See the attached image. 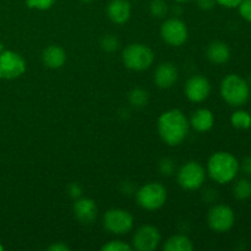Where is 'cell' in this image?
<instances>
[{
  "label": "cell",
  "mask_w": 251,
  "mask_h": 251,
  "mask_svg": "<svg viewBox=\"0 0 251 251\" xmlns=\"http://www.w3.org/2000/svg\"><path fill=\"white\" fill-rule=\"evenodd\" d=\"M159 137L168 146L183 144L190 131V123L180 109H169L162 113L157 120Z\"/></svg>",
  "instance_id": "6da1fadb"
},
{
  "label": "cell",
  "mask_w": 251,
  "mask_h": 251,
  "mask_svg": "<svg viewBox=\"0 0 251 251\" xmlns=\"http://www.w3.org/2000/svg\"><path fill=\"white\" fill-rule=\"evenodd\" d=\"M239 171V161L234 154L227 151H218L213 153L208 158L206 169L208 176L221 185L232 183L237 178Z\"/></svg>",
  "instance_id": "7a4b0ae2"
},
{
  "label": "cell",
  "mask_w": 251,
  "mask_h": 251,
  "mask_svg": "<svg viewBox=\"0 0 251 251\" xmlns=\"http://www.w3.org/2000/svg\"><path fill=\"white\" fill-rule=\"evenodd\" d=\"M221 97L230 107H243L250 100V85L238 74H229L220 86Z\"/></svg>",
  "instance_id": "3957f363"
},
{
  "label": "cell",
  "mask_w": 251,
  "mask_h": 251,
  "mask_svg": "<svg viewBox=\"0 0 251 251\" xmlns=\"http://www.w3.org/2000/svg\"><path fill=\"white\" fill-rule=\"evenodd\" d=\"M122 61L129 70L145 71L153 64L154 53L146 44L131 43L123 50Z\"/></svg>",
  "instance_id": "277c9868"
},
{
  "label": "cell",
  "mask_w": 251,
  "mask_h": 251,
  "mask_svg": "<svg viewBox=\"0 0 251 251\" xmlns=\"http://www.w3.org/2000/svg\"><path fill=\"white\" fill-rule=\"evenodd\" d=\"M168 193L163 184L150 181L136 191V202L142 210L157 211L164 206Z\"/></svg>",
  "instance_id": "5b68a950"
},
{
  "label": "cell",
  "mask_w": 251,
  "mask_h": 251,
  "mask_svg": "<svg viewBox=\"0 0 251 251\" xmlns=\"http://www.w3.org/2000/svg\"><path fill=\"white\" fill-rule=\"evenodd\" d=\"M206 174L207 172L202 164L196 161H189L176 172V181L184 190H198L205 183Z\"/></svg>",
  "instance_id": "8992f818"
},
{
  "label": "cell",
  "mask_w": 251,
  "mask_h": 251,
  "mask_svg": "<svg viewBox=\"0 0 251 251\" xmlns=\"http://www.w3.org/2000/svg\"><path fill=\"white\" fill-rule=\"evenodd\" d=\"M103 227L115 235H124L134 227V217L124 208H110L103 216Z\"/></svg>",
  "instance_id": "52a82bcc"
},
{
  "label": "cell",
  "mask_w": 251,
  "mask_h": 251,
  "mask_svg": "<svg viewBox=\"0 0 251 251\" xmlns=\"http://www.w3.org/2000/svg\"><path fill=\"white\" fill-rule=\"evenodd\" d=\"M159 33H161V38L172 47L184 46L189 38L188 26L183 20L176 16L164 20Z\"/></svg>",
  "instance_id": "ba28073f"
},
{
  "label": "cell",
  "mask_w": 251,
  "mask_h": 251,
  "mask_svg": "<svg viewBox=\"0 0 251 251\" xmlns=\"http://www.w3.org/2000/svg\"><path fill=\"white\" fill-rule=\"evenodd\" d=\"M235 223V213L228 205L217 203L208 210L207 225L216 233H227Z\"/></svg>",
  "instance_id": "9c48e42d"
},
{
  "label": "cell",
  "mask_w": 251,
  "mask_h": 251,
  "mask_svg": "<svg viewBox=\"0 0 251 251\" xmlns=\"http://www.w3.org/2000/svg\"><path fill=\"white\" fill-rule=\"evenodd\" d=\"M27 64L24 56L14 50H2L0 53V78L15 80L26 73Z\"/></svg>",
  "instance_id": "30bf717a"
},
{
  "label": "cell",
  "mask_w": 251,
  "mask_h": 251,
  "mask_svg": "<svg viewBox=\"0 0 251 251\" xmlns=\"http://www.w3.org/2000/svg\"><path fill=\"white\" fill-rule=\"evenodd\" d=\"M162 235L157 227L151 225L137 228L132 235V249L137 251H153L158 248Z\"/></svg>",
  "instance_id": "8fae6325"
},
{
  "label": "cell",
  "mask_w": 251,
  "mask_h": 251,
  "mask_svg": "<svg viewBox=\"0 0 251 251\" xmlns=\"http://www.w3.org/2000/svg\"><path fill=\"white\" fill-rule=\"evenodd\" d=\"M184 92H185L186 98L190 102L201 103L210 97L211 82L205 76H191V77L186 80Z\"/></svg>",
  "instance_id": "7c38bea8"
},
{
  "label": "cell",
  "mask_w": 251,
  "mask_h": 251,
  "mask_svg": "<svg viewBox=\"0 0 251 251\" xmlns=\"http://www.w3.org/2000/svg\"><path fill=\"white\" fill-rule=\"evenodd\" d=\"M73 211L76 220L83 226L92 225L98 216V207L96 201L93 199L82 198V196L76 199Z\"/></svg>",
  "instance_id": "4fadbf2b"
},
{
  "label": "cell",
  "mask_w": 251,
  "mask_h": 251,
  "mask_svg": "<svg viewBox=\"0 0 251 251\" xmlns=\"http://www.w3.org/2000/svg\"><path fill=\"white\" fill-rule=\"evenodd\" d=\"M179 78L178 68L173 63H162L156 68L153 81L156 86L162 90L173 87Z\"/></svg>",
  "instance_id": "5bb4252c"
},
{
  "label": "cell",
  "mask_w": 251,
  "mask_h": 251,
  "mask_svg": "<svg viewBox=\"0 0 251 251\" xmlns=\"http://www.w3.org/2000/svg\"><path fill=\"white\" fill-rule=\"evenodd\" d=\"M107 16L113 24H126L131 17V4L129 0H110L107 6Z\"/></svg>",
  "instance_id": "9a60e30c"
},
{
  "label": "cell",
  "mask_w": 251,
  "mask_h": 251,
  "mask_svg": "<svg viewBox=\"0 0 251 251\" xmlns=\"http://www.w3.org/2000/svg\"><path fill=\"white\" fill-rule=\"evenodd\" d=\"M66 60H68V55L63 47L56 46V44H50L47 48H44L43 53H42V61L44 65L49 69H60L65 65Z\"/></svg>",
  "instance_id": "2e32d148"
},
{
  "label": "cell",
  "mask_w": 251,
  "mask_h": 251,
  "mask_svg": "<svg viewBox=\"0 0 251 251\" xmlns=\"http://www.w3.org/2000/svg\"><path fill=\"white\" fill-rule=\"evenodd\" d=\"M189 123L195 131L207 132L215 125V115L207 108H199L191 114Z\"/></svg>",
  "instance_id": "e0dca14e"
},
{
  "label": "cell",
  "mask_w": 251,
  "mask_h": 251,
  "mask_svg": "<svg viewBox=\"0 0 251 251\" xmlns=\"http://www.w3.org/2000/svg\"><path fill=\"white\" fill-rule=\"evenodd\" d=\"M206 56L208 61L215 65H223L230 59V48L226 42L213 41L206 49Z\"/></svg>",
  "instance_id": "ac0fdd59"
},
{
  "label": "cell",
  "mask_w": 251,
  "mask_h": 251,
  "mask_svg": "<svg viewBox=\"0 0 251 251\" xmlns=\"http://www.w3.org/2000/svg\"><path fill=\"white\" fill-rule=\"evenodd\" d=\"M194 249V244L190 238L184 234L172 235L164 243V251H191Z\"/></svg>",
  "instance_id": "d6986e66"
},
{
  "label": "cell",
  "mask_w": 251,
  "mask_h": 251,
  "mask_svg": "<svg viewBox=\"0 0 251 251\" xmlns=\"http://www.w3.org/2000/svg\"><path fill=\"white\" fill-rule=\"evenodd\" d=\"M127 100L131 107L136 108V109H142L149 104L150 95L145 88L135 87L127 95Z\"/></svg>",
  "instance_id": "ffe728a7"
},
{
  "label": "cell",
  "mask_w": 251,
  "mask_h": 251,
  "mask_svg": "<svg viewBox=\"0 0 251 251\" xmlns=\"http://www.w3.org/2000/svg\"><path fill=\"white\" fill-rule=\"evenodd\" d=\"M230 124L238 130H248L251 127V114L244 109H238L230 117Z\"/></svg>",
  "instance_id": "44dd1931"
},
{
  "label": "cell",
  "mask_w": 251,
  "mask_h": 251,
  "mask_svg": "<svg viewBox=\"0 0 251 251\" xmlns=\"http://www.w3.org/2000/svg\"><path fill=\"white\" fill-rule=\"evenodd\" d=\"M233 195L237 200L245 201L251 198V181L249 179H239L233 185Z\"/></svg>",
  "instance_id": "7402d4cb"
},
{
  "label": "cell",
  "mask_w": 251,
  "mask_h": 251,
  "mask_svg": "<svg viewBox=\"0 0 251 251\" xmlns=\"http://www.w3.org/2000/svg\"><path fill=\"white\" fill-rule=\"evenodd\" d=\"M149 10L151 16L154 19H166L169 14V5L166 0H151Z\"/></svg>",
  "instance_id": "603a6c76"
},
{
  "label": "cell",
  "mask_w": 251,
  "mask_h": 251,
  "mask_svg": "<svg viewBox=\"0 0 251 251\" xmlns=\"http://www.w3.org/2000/svg\"><path fill=\"white\" fill-rule=\"evenodd\" d=\"M100 46L102 50L107 51V53H113V51L118 50L120 46V42L114 34H105L100 38Z\"/></svg>",
  "instance_id": "cb8c5ba5"
},
{
  "label": "cell",
  "mask_w": 251,
  "mask_h": 251,
  "mask_svg": "<svg viewBox=\"0 0 251 251\" xmlns=\"http://www.w3.org/2000/svg\"><path fill=\"white\" fill-rule=\"evenodd\" d=\"M158 171L162 176H171L176 173V162L169 157H164L159 161Z\"/></svg>",
  "instance_id": "d4e9b609"
},
{
  "label": "cell",
  "mask_w": 251,
  "mask_h": 251,
  "mask_svg": "<svg viewBox=\"0 0 251 251\" xmlns=\"http://www.w3.org/2000/svg\"><path fill=\"white\" fill-rule=\"evenodd\" d=\"M102 251H131L132 245L123 242V240H112L100 248Z\"/></svg>",
  "instance_id": "484cf974"
},
{
  "label": "cell",
  "mask_w": 251,
  "mask_h": 251,
  "mask_svg": "<svg viewBox=\"0 0 251 251\" xmlns=\"http://www.w3.org/2000/svg\"><path fill=\"white\" fill-rule=\"evenodd\" d=\"M56 0H26V5L29 9L39 10V11H44V10H49Z\"/></svg>",
  "instance_id": "4316f807"
},
{
  "label": "cell",
  "mask_w": 251,
  "mask_h": 251,
  "mask_svg": "<svg viewBox=\"0 0 251 251\" xmlns=\"http://www.w3.org/2000/svg\"><path fill=\"white\" fill-rule=\"evenodd\" d=\"M237 9L242 19L251 24V0H243Z\"/></svg>",
  "instance_id": "83f0119b"
},
{
  "label": "cell",
  "mask_w": 251,
  "mask_h": 251,
  "mask_svg": "<svg viewBox=\"0 0 251 251\" xmlns=\"http://www.w3.org/2000/svg\"><path fill=\"white\" fill-rule=\"evenodd\" d=\"M68 194L71 199L76 200V199L82 196V188L78 183H71L68 186Z\"/></svg>",
  "instance_id": "f1b7e54d"
},
{
  "label": "cell",
  "mask_w": 251,
  "mask_h": 251,
  "mask_svg": "<svg viewBox=\"0 0 251 251\" xmlns=\"http://www.w3.org/2000/svg\"><path fill=\"white\" fill-rule=\"evenodd\" d=\"M216 0H196V5L202 11H210L216 6Z\"/></svg>",
  "instance_id": "f546056e"
},
{
  "label": "cell",
  "mask_w": 251,
  "mask_h": 251,
  "mask_svg": "<svg viewBox=\"0 0 251 251\" xmlns=\"http://www.w3.org/2000/svg\"><path fill=\"white\" fill-rule=\"evenodd\" d=\"M240 169L243 173L247 174L248 176H251V156H247L243 158L242 162H239Z\"/></svg>",
  "instance_id": "4dcf8cb0"
},
{
  "label": "cell",
  "mask_w": 251,
  "mask_h": 251,
  "mask_svg": "<svg viewBox=\"0 0 251 251\" xmlns=\"http://www.w3.org/2000/svg\"><path fill=\"white\" fill-rule=\"evenodd\" d=\"M243 0H216L218 5L226 7V9H235Z\"/></svg>",
  "instance_id": "1f68e13d"
},
{
  "label": "cell",
  "mask_w": 251,
  "mask_h": 251,
  "mask_svg": "<svg viewBox=\"0 0 251 251\" xmlns=\"http://www.w3.org/2000/svg\"><path fill=\"white\" fill-rule=\"evenodd\" d=\"M70 250V247L65 244V243H54L50 247H48V251H69Z\"/></svg>",
  "instance_id": "d6a6232c"
},
{
  "label": "cell",
  "mask_w": 251,
  "mask_h": 251,
  "mask_svg": "<svg viewBox=\"0 0 251 251\" xmlns=\"http://www.w3.org/2000/svg\"><path fill=\"white\" fill-rule=\"evenodd\" d=\"M176 2H178V4H183V2H188L190 1V0H174Z\"/></svg>",
  "instance_id": "836d02e7"
},
{
  "label": "cell",
  "mask_w": 251,
  "mask_h": 251,
  "mask_svg": "<svg viewBox=\"0 0 251 251\" xmlns=\"http://www.w3.org/2000/svg\"><path fill=\"white\" fill-rule=\"evenodd\" d=\"M2 50H5V48H4V44H2L1 42H0V53H1Z\"/></svg>",
  "instance_id": "e575fe53"
},
{
  "label": "cell",
  "mask_w": 251,
  "mask_h": 251,
  "mask_svg": "<svg viewBox=\"0 0 251 251\" xmlns=\"http://www.w3.org/2000/svg\"><path fill=\"white\" fill-rule=\"evenodd\" d=\"M81 1H82V2H92L93 0H81Z\"/></svg>",
  "instance_id": "d590c367"
},
{
  "label": "cell",
  "mask_w": 251,
  "mask_h": 251,
  "mask_svg": "<svg viewBox=\"0 0 251 251\" xmlns=\"http://www.w3.org/2000/svg\"><path fill=\"white\" fill-rule=\"evenodd\" d=\"M2 250H4V245H2L1 243H0V251H2Z\"/></svg>",
  "instance_id": "8d00e7d4"
}]
</instances>
